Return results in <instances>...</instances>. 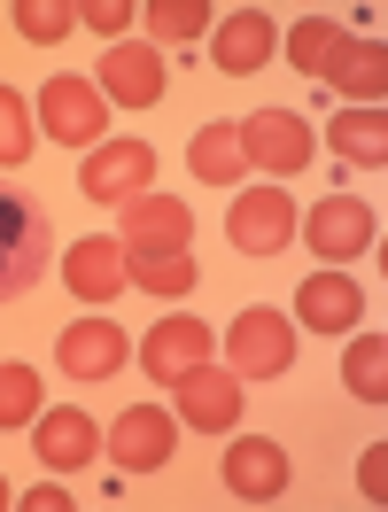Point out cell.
<instances>
[{
  "mask_svg": "<svg viewBox=\"0 0 388 512\" xmlns=\"http://www.w3.org/2000/svg\"><path fill=\"white\" fill-rule=\"evenodd\" d=\"M47 256H55V225H47V210H39L32 194L0 187V303L32 295L39 272H47Z\"/></svg>",
  "mask_w": 388,
  "mask_h": 512,
  "instance_id": "obj_1",
  "label": "cell"
},
{
  "mask_svg": "<svg viewBox=\"0 0 388 512\" xmlns=\"http://www.w3.org/2000/svg\"><path fill=\"white\" fill-rule=\"evenodd\" d=\"M288 365H295V319L249 303V311L226 326V373L233 381H280Z\"/></svg>",
  "mask_w": 388,
  "mask_h": 512,
  "instance_id": "obj_2",
  "label": "cell"
},
{
  "mask_svg": "<svg viewBox=\"0 0 388 512\" xmlns=\"http://www.w3.org/2000/svg\"><path fill=\"white\" fill-rule=\"evenodd\" d=\"M39 125H47V140H63V148H101V132H109V101L94 94V78L55 70V78L39 86Z\"/></svg>",
  "mask_w": 388,
  "mask_h": 512,
  "instance_id": "obj_3",
  "label": "cell"
},
{
  "mask_svg": "<svg viewBox=\"0 0 388 512\" xmlns=\"http://www.w3.org/2000/svg\"><path fill=\"white\" fill-rule=\"evenodd\" d=\"M109 458H117V474H156L171 466V450H179V419L156 412V404H132V412L109 419Z\"/></svg>",
  "mask_w": 388,
  "mask_h": 512,
  "instance_id": "obj_4",
  "label": "cell"
},
{
  "mask_svg": "<svg viewBox=\"0 0 388 512\" xmlns=\"http://www.w3.org/2000/svg\"><path fill=\"white\" fill-rule=\"evenodd\" d=\"M226 241L241 256H280L295 241V202L280 187H249V194H233V210H226Z\"/></svg>",
  "mask_w": 388,
  "mask_h": 512,
  "instance_id": "obj_5",
  "label": "cell"
},
{
  "mask_svg": "<svg viewBox=\"0 0 388 512\" xmlns=\"http://www.w3.org/2000/svg\"><path fill=\"white\" fill-rule=\"evenodd\" d=\"M148 179H156V148L148 140H101L86 156V171H78V194L86 202H132V194H148Z\"/></svg>",
  "mask_w": 388,
  "mask_h": 512,
  "instance_id": "obj_6",
  "label": "cell"
},
{
  "mask_svg": "<svg viewBox=\"0 0 388 512\" xmlns=\"http://www.w3.org/2000/svg\"><path fill=\"white\" fill-rule=\"evenodd\" d=\"M94 94L117 101V109H156V101H163V55H156V47H140V39H117V47L101 55Z\"/></svg>",
  "mask_w": 388,
  "mask_h": 512,
  "instance_id": "obj_7",
  "label": "cell"
},
{
  "mask_svg": "<svg viewBox=\"0 0 388 512\" xmlns=\"http://www.w3.org/2000/svg\"><path fill=\"white\" fill-rule=\"evenodd\" d=\"M55 357H63L70 381H117L125 357H132V342H125V326H117V319H78V326H63Z\"/></svg>",
  "mask_w": 388,
  "mask_h": 512,
  "instance_id": "obj_8",
  "label": "cell"
},
{
  "mask_svg": "<svg viewBox=\"0 0 388 512\" xmlns=\"http://www.w3.org/2000/svg\"><path fill=\"white\" fill-rule=\"evenodd\" d=\"M210 350H218V342H210V326L202 319H156V334H148V342H140V365H148V381H187L194 365H210Z\"/></svg>",
  "mask_w": 388,
  "mask_h": 512,
  "instance_id": "obj_9",
  "label": "cell"
},
{
  "mask_svg": "<svg viewBox=\"0 0 388 512\" xmlns=\"http://www.w3.org/2000/svg\"><path fill=\"white\" fill-rule=\"evenodd\" d=\"M272 47H280V24L264 8H233L226 24L210 32V63L226 70V78H249V70L272 63Z\"/></svg>",
  "mask_w": 388,
  "mask_h": 512,
  "instance_id": "obj_10",
  "label": "cell"
},
{
  "mask_svg": "<svg viewBox=\"0 0 388 512\" xmlns=\"http://www.w3.org/2000/svg\"><path fill=\"white\" fill-rule=\"evenodd\" d=\"M32 450H39L47 474H78V466H94V458H101V427L63 404V412H39L32 419Z\"/></svg>",
  "mask_w": 388,
  "mask_h": 512,
  "instance_id": "obj_11",
  "label": "cell"
},
{
  "mask_svg": "<svg viewBox=\"0 0 388 512\" xmlns=\"http://www.w3.org/2000/svg\"><path fill=\"white\" fill-rule=\"evenodd\" d=\"M241 148L257 171H303L311 163V125L295 117V109H257L249 125H241Z\"/></svg>",
  "mask_w": 388,
  "mask_h": 512,
  "instance_id": "obj_12",
  "label": "cell"
},
{
  "mask_svg": "<svg viewBox=\"0 0 388 512\" xmlns=\"http://www.w3.org/2000/svg\"><path fill=\"white\" fill-rule=\"evenodd\" d=\"M63 280H70L78 303H109V295H125V241H117V233H86V241H70Z\"/></svg>",
  "mask_w": 388,
  "mask_h": 512,
  "instance_id": "obj_13",
  "label": "cell"
},
{
  "mask_svg": "<svg viewBox=\"0 0 388 512\" xmlns=\"http://www.w3.org/2000/svg\"><path fill=\"white\" fill-rule=\"evenodd\" d=\"M295 319L311 326V334H350L365 319V288L342 280V272H311L303 288H295Z\"/></svg>",
  "mask_w": 388,
  "mask_h": 512,
  "instance_id": "obj_14",
  "label": "cell"
},
{
  "mask_svg": "<svg viewBox=\"0 0 388 512\" xmlns=\"http://www.w3.org/2000/svg\"><path fill=\"white\" fill-rule=\"evenodd\" d=\"M226 489H233V497H249V505H272V497L288 489V450L264 443V435L226 443Z\"/></svg>",
  "mask_w": 388,
  "mask_h": 512,
  "instance_id": "obj_15",
  "label": "cell"
},
{
  "mask_svg": "<svg viewBox=\"0 0 388 512\" xmlns=\"http://www.w3.org/2000/svg\"><path fill=\"white\" fill-rule=\"evenodd\" d=\"M171 388H179V419L202 427V435H226L233 419H241V381L218 373V365H194L187 381H171Z\"/></svg>",
  "mask_w": 388,
  "mask_h": 512,
  "instance_id": "obj_16",
  "label": "cell"
},
{
  "mask_svg": "<svg viewBox=\"0 0 388 512\" xmlns=\"http://www.w3.org/2000/svg\"><path fill=\"white\" fill-rule=\"evenodd\" d=\"M373 249V210L357 194H326L311 210V256H365Z\"/></svg>",
  "mask_w": 388,
  "mask_h": 512,
  "instance_id": "obj_17",
  "label": "cell"
},
{
  "mask_svg": "<svg viewBox=\"0 0 388 512\" xmlns=\"http://www.w3.org/2000/svg\"><path fill=\"white\" fill-rule=\"evenodd\" d=\"M117 241H156V249H194V218L179 194H132L125 202V233Z\"/></svg>",
  "mask_w": 388,
  "mask_h": 512,
  "instance_id": "obj_18",
  "label": "cell"
},
{
  "mask_svg": "<svg viewBox=\"0 0 388 512\" xmlns=\"http://www.w3.org/2000/svg\"><path fill=\"white\" fill-rule=\"evenodd\" d=\"M187 171L202 187H241L249 179V148H241V125H202L187 148Z\"/></svg>",
  "mask_w": 388,
  "mask_h": 512,
  "instance_id": "obj_19",
  "label": "cell"
},
{
  "mask_svg": "<svg viewBox=\"0 0 388 512\" xmlns=\"http://www.w3.org/2000/svg\"><path fill=\"white\" fill-rule=\"evenodd\" d=\"M125 280L148 295H187L194 288V249H156V241H125Z\"/></svg>",
  "mask_w": 388,
  "mask_h": 512,
  "instance_id": "obj_20",
  "label": "cell"
},
{
  "mask_svg": "<svg viewBox=\"0 0 388 512\" xmlns=\"http://www.w3.org/2000/svg\"><path fill=\"white\" fill-rule=\"evenodd\" d=\"M326 78H334L350 101H373V109H381V94H388V47H381V39H342V55H334Z\"/></svg>",
  "mask_w": 388,
  "mask_h": 512,
  "instance_id": "obj_21",
  "label": "cell"
},
{
  "mask_svg": "<svg viewBox=\"0 0 388 512\" xmlns=\"http://www.w3.org/2000/svg\"><path fill=\"white\" fill-rule=\"evenodd\" d=\"M326 148H334L342 163H357V171H365V163L381 171L388 163V117L381 109H342V117L326 125Z\"/></svg>",
  "mask_w": 388,
  "mask_h": 512,
  "instance_id": "obj_22",
  "label": "cell"
},
{
  "mask_svg": "<svg viewBox=\"0 0 388 512\" xmlns=\"http://www.w3.org/2000/svg\"><path fill=\"white\" fill-rule=\"evenodd\" d=\"M342 24H334V16H303V24H295L288 32V63L303 70V78H326V70H334V55H342Z\"/></svg>",
  "mask_w": 388,
  "mask_h": 512,
  "instance_id": "obj_23",
  "label": "cell"
},
{
  "mask_svg": "<svg viewBox=\"0 0 388 512\" xmlns=\"http://www.w3.org/2000/svg\"><path fill=\"white\" fill-rule=\"evenodd\" d=\"M148 32L156 47H194L210 32V0H148Z\"/></svg>",
  "mask_w": 388,
  "mask_h": 512,
  "instance_id": "obj_24",
  "label": "cell"
},
{
  "mask_svg": "<svg viewBox=\"0 0 388 512\" xmlns=\"http://www.w3.org/2000/svg\"><path fill=\"white\" fill-rule=\"evenodd\" d=\"M342 381H350V396H365V404H381V396H388V342H381V334H357V342H350Z\"/></svg>",
  "mask_w": 388,
  "mask_h": 512,
  "instance_id": "obj_25",
  "label": "cell"
},
{
  "mask_svg": "<svg viewBox=\"0 0 388 512\" xmlns=\"http://www.w3.org/2000/svg\"><path fill=\"white\" fill-rule=\"evenodd\" d=\"M32 419H39V373L0 365V427H32Z\"/></svg>",
  "mask_w": 388,
  "mask_h": 512,
  "instance_id": "obj_26",
  "label": "cell"
},
{
  "mask_svg": "<svg viewBox=\"0 0 388 512\" xmlns=\"http://www.w3.org/2000/svg\"><path fill=\"white\" fill-rule=\"evenodd\" d=\"M32 109H24V94H8V86H0V171H16V163L32 156Z\"/></svg>",
  "mask_w": 388,
  "mask_h": 512,
  "instance_id": "obj_27",
  "label": "cell"
},
{
  "mask_svg": "<svg viewBox=\"0 0 388 512\" xmlns=\"http://www.w3.org/2000/svg\"><path fill=\"white\" fill-rule=\"evenodd\" d=\"M70 24H78V8H63V0H16V32L39 39V47L70 39Z\"/></svg>",
  "mask_w": 388,
  "mask_h": 512,
  "instance_id": "obj_28",
  "label": "cell"
},
{
  "mask_svg": "<svg viewBox=\"0 0 388 512\" xmlns=\"http://www.w3.org/2000/svg\"><path fill=\"white\" fill-rule=\"evenodd\" d=\"M78 16H86V24H94L101 39H125V24H132V8H125V0H86Z\"/></svg>",
  "mask_w": 388,
  "mask_h": 512,
  "instance_id": "obj_29",
  "label": "cell"
},
{
  "mask_svg": "<svg viewBox=\"0 0 388 512\" xmlns=\"http://www.w3.org/2000/svg\"><path fill=\"white\" fill-rule=\"evenodd\" d=\"M70 505V497H63V489H55V481H47V489H32V497H24V512H63Z\"/></svg>",
  "mask_w": 388,
  "mask_h": 512,
  "instance_id": "obj_30",
  "label": "cell"
},
{
  "mask_svg": "<svg viewBox=\"0 0 388 512\" xmlns=\"http://www.w3.org/2000/svg\"><path fill=\"white\" fill-rule=\"evenodd\" d=\"M0 505H16V497H8V481H0Z\"/></svg>",
  "mask_w": 388,
  "mask_h": 512,
  "instance_id": "obj_31",
  "label": "cell"
}]
</instances>
